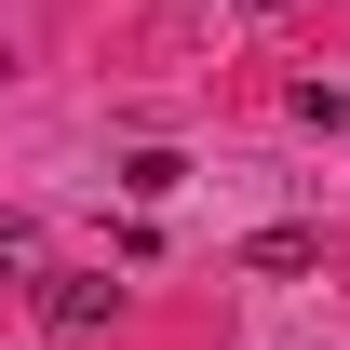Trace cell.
I'll list each match as a JSON object with an SVG mask.
<instances>
[{
  "label": "cell",
  "mask_w": 350,
  "mask_h": 350,
  "mask_svg": "<svg viewBox=\"0 0 350 350\" xmlns=\"http://www.w3.org/2000/svg\"><path fill=\"white\" fill-rule=\"evenodd\" d=\"M41 323L54 337H108V323H122V283H108V269H41Z\"/></svg>",
  "instance_id": "6da1fadb"
},
{
  "label": "cell",
  "mask_w": 350,
  "mask_h": 350,
  "mask_svg": "<svg viewBox=\"0 0 350 350\" xmlns=\"http://www.w3.org/2000/svg\"><path fill=\"white\" fill-rule=\"evenodd\" d=\"M243 269H269V283H283V269H323V229H256Z\"/></svg>",
  "instance_id": "7a4b0ae2"
},
{
  "label": "cell",
  "mask_w": 350,
  "mask_h": 350,
  "mask_svg": "<svg viewBox=\"0 0 350 350\" xmlns=\"http://www.w3.org/2000/svg\"><path fill=\"white\" fill-rule=\"evenodd\" d=\"M122 189H135V202H175V189H189V162H175V148H135Z\"/></svg>",
  "instance_id": "3957f363"
},
{
  "label": "cell",
  "mask_w": 350,
  "mask_h": 350,
  "mask_svg": "<svg viewBox=\"0 0 350 350\" xmlns=\"http://www.w3.org/2000/svg\"><path fill=\"white\" fill-rule=\"evenodd\" d=\"M216 14H297V0H216Z\"/></svg>",
  "instance_id": "277c9868"
}]
</instances>
